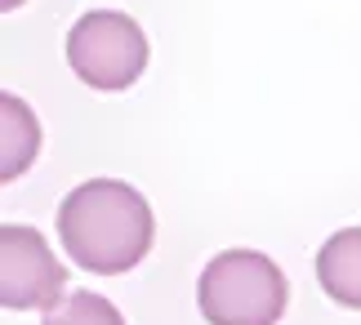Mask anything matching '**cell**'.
Wrapping results in <instances>:
<instances>
[{"mask_svg": "<svg viewBox=\"0 0 361 325\" xmlns=\"http://www.w3.org/2000/svg\"><path fill=\"white\" fill-rule=\"evenodd\" d=\"M59 236L67 259H76L85 272L121 276L147 259L157 219L138 188L121 178H90L59 205Z\"/></svg>", "mask_w": 361, "mask_h": 325, "instance_id": "cell-1", "label": "cell"}, {"mask_svg": "<svg viewBox=\"0 0 361 325\" xmlns=\"http://www.w3.org/2000/svg\"><path fill=\"white\" fill-rule=\"evenodd\" d=\"M286 299V272L259 250L214 254L197 281V307L210 325H276Z\"/></svg>", "mask_w": 361, "mask_h": 325, "instance_id": "cell-2", "label": "cell"}, {"mask_svg": "<svg viewBox=\"0 0 361 325\" xmlns=\"http://www.w3.org/2000/svg\"><path fill=\"white\" fill-rule=\"evenodd\" d=\"M67 63L94 90H130L147 67V36L130 13L90 9L67 32Z\"/></svg>", "mask_w": 361, "mask_h": 325, "instance_id": "cell-3", "label": "cell"}, {"mask_svg": "<svg viewBox=\"0 0 361 325\" xmlns=\"http://www.w3.org/2000/svg\"><path fill=\"white\" fill-rule=\"evenodd\" d=\"M67 272L54 259L49 241L27 223H5L0 228V303L36 312V307H59L67 294Z\"/></svg>", "mask_w": 361, "mask_h": 325, "instance_id": "cell-4", "label": "cell"}, {"mask_svg": "<svg viewBox=\"0 0 361 325\" xmlns=\"http://www.w3.org/2000/svg\"><path fill=\"white\" fill-rule=\"evenodd\" d=\"M317 281L339 307L361 312V228H343L317 254Z\"/></svg>", "mask_w": 361, "mask_h": 325, "instance_id": "cell-5", "label": "cell"}, {"mask_svg": "<svg viewBox=\"0 0 361 325\" xmlns=\"http://www.w3.org/2000/svg\"><path fill=\"white\" fill-rule=\"evenodd\" d=\"M40 152V125L32 107L13 94H0V178L13 183Z\"/></svg>", "mask_w": 361, "mask_h": 325, "instance_id": "cell-6", "label": "cell"}, {"mask_svg": "<svg viewBox=\"0 0 361 325\" xmlns=\"http://www.w3.org/2000/svg\"><path fill=\"white\" fill-rule=\"evenodd\" d=\"M45 325H125V317H121V307L112 299L76 290V294H67L59 307H49Z\"/></svg>", "mask_w": 361, "mask_h": 325, "instance_id": "cell-7", "label": "cell"}, {"mask_svg": "<svg viewBox=\"0 0 361 325\" xmlns=\"http://www.w3.org/2000/svg\"><path fill=\"white\" fill-rule=\"evenodd\" d=\"M23 5V0H0V9H18Z\"/></svg>", "mask_w": 361, "mask_h": 325, "instance_id": "cell-8", "label": "cell"}]
</instances>
